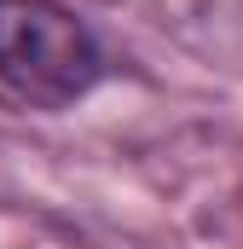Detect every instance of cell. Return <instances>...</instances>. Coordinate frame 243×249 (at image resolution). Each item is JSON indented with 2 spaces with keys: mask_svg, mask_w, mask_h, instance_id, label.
<instances>
[{
  "mask_svg": "<svg viewBox=\"0 0 243 249\" xmlns=\"http://www.w3.org/2000/svg\"><path fill=\"white\" fill-rule=\"evenodd\" d=\"M0 81L29 105L64 110L104 81V47L58 0H0Z\"/></svg>",
  "mask_w": 243,
  "mask_h": 249,
  "instance_id": "cell-1",
  "label": "cell"
}]
</instances>
